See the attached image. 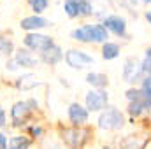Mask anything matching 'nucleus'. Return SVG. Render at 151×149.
Here are the masks:
<instances>
[{"label":"nucleus","mask_w":151,"mask_h":149,"mask_svg":"<svg viewBox=\"0 0 151 149\" xmlns=\"http://www.w3.org/2000/svg\"><path fill=\"white\" fill-rule=\"evenodd\" d=\"M109 105L107 90H90L84 97V107L88 112H102Z\"/></svg>","instance_id":"obj_2"},{"label":"nucleus","mask_w":151,"mask_h":149,"mask_svg":"<svg viewBox=\"0 0 151 149\" xmlns=\"http://www.w3.org/2000/svg\"><path fill=\"white\" fill-rule=\"evenodd\" d=\"M5 121H7V117H5V111L0 107V128L5 126Z\"/></svg>","instance_id":"obj_29"},{"label":"nucleus","mask_w":151,"mask_h":149,"mask_svg":"<svg viewBox=\"0 0 151 149\" xmlns=\"http://www.w3.org/2000/svg\"><path fill=\"white\" fill-rule=\"evenodd\" d=\"M67 117H69V121H70V125H72L74 128H81V126H84V125L88 123L90 112H88V109H86L83 104L72 102V104L69 105V109H67Z\"/></svg>","instance_id":"obj_7"},{"label":"nucleus","mask_w":151,"mask_h":149,"mask_svg":"<svg viewBox=\"0 0 151 149\" xmlns=\"http://www.w3.org/2000/svg\"><path fill=\"white\" fill-rule=\"evenodd\" d=\"M5 69H7V70H11V72H16V70H18L19 67H18V63L14 62V58H11V60H9V62L5 63Z\"/></svg>","instance_id":"obj_28"},{"label":"nucleus","mask_w":151,"mask_h":149,"mask_svg":"<svg viewBox=\"0 0 151 149\" xmlns=\"http://www.w3.org/2000/svg\"><path fill=\"white\" fill-rule=\"evenodd\" d=\"M63 60L70 69H76V70H81L88 65H93V62H95L91 54H88L86 51H81V49H69L63 54Z\"/></svg>","instance_id":"obj_5"},{"label":"nucleus","mask_w":151,"mask_h":149,"mask_svg":"<svg viewBox=\"0 0 151 149\" xmlns=\"http://www.w3.org/2000/svg\"><path fill=\"white\" fill-rule=\"evenodd\" d=\"M142 4H151V0H141Z\"/></svg>","instance_id":"obj_33"},{"label":"nucleus","mask_w":151,"mask_h":149,"mask_svg":"<svg viewBox=\"0 0 151 149\" xmlns=\"http://www.w3.org/2000/svg\"><path fill=\"white\" fill-rule=\"evenodd\" d=\"M14 62L18 63V67H25V69H32L35 67L39 62L37 56H34V53L27 47H19L16 53H14Z\"/></svg>","instance_id":"obj_10"},{"label":"nucleus","mask_w":151,"mask_h":149,"mask_svg":"<svg viewBox=\"0 0 151 149\" xmlns=\"http://www.w3.org/2000/svg\"><path fill=\"white\" fill-rule=\"evenodd\" d=\"M144 18H146V21H148V23L151 25V9H150V11H146V12H144Z\"/></svg>","instance_id":"obj_32"},{"label":"nucleus","mask_w":151,"mask_h":149,"mask_svg":"<svg viewBox=\"0 0 151 149\" xmlns=\"http://www.w3.org/2000/svg\"><path fill=\"white\" fill-rule=\"evenodd\" d=\"M139 90L142 91L144 98H151V75H146L142 81H141V86Z\"/></svg>","instance_id":"obj_25"},{"label":"nucleus","mask_w":151,"mask_h":149,"mask_svg":"<svg viewBox=\"0 0 151 149\" xmlns=\"http://www.w3.org/2000/svg\"><path fill=\"white\" fill-rule=\"evenodd\" d=\"M141 70L144 72V75H151V56H144L141 60Z\"/></svg>","instance_id":"obj_26"},{"label":"nucleus","mask_w":151,"mask_h":149,"mask_svg":"<svg viewBox=\"0 0 151 149\" xmlns=\"http://www.w3.org/2000/svg\"><path fill=\"white\" fill-rule=\"evenodd\" d=\"M23 44H25V47L30 49L32 53L37 51L39 54H40L42 51H46V49H49L51 46H55V40L49 37V35H42V34H39V32H30V34L25 35Z\"/></svg>","instance_id":"obj_4"},{"label":"nucleus","mask_w":151,"mask_h":149,"mask_svg":"<svg viewBox=\"0 0 151 149\" xmlns=\"http://www.w3.org/2000/svg\"><path fill=\"white\" fill-rule=\"evenodd\" d=\"M12 53H14V42H12L9 37L0 35V56L9 58Z\"/></svg>","instance_id":"obj_21"},{"label":"nucleus","mask_w":151,"mask_h":149,"mask_svg":"<svg viewBox=\"0 0 151 149\" xmlns=\"http://www.w3.org/2000/svg\"><path fill=\"white\" fill-rule=\"evenodd\" d=\"M144 105H146V111L151 112V98H144Z\"/></svg>","instance_id":"obj_31"},{"label":"nucleus","mask_w":151,"mask_h":149,"mask_svg":"<svg viewBox=\"0 0 151 149\" xmlns=\"http://www.w3.org/2000/svg\"><path fill=\"white\" fill-rule=\"evenodd\" d=\"M39 84H40V81H39L34 74H25L16 81V86H18L19 90H32V88H35Z\"/></svg>","instance_id":"obj_18"},{"label":"nucleus","mask_w":151,"mask_h":149,"mask_svg":"<svg viewBox=\"0 0 151 149\" xmlns=\"http://www.w3.org/2000/svg\"><path fill=\"white\" fill-rule=\"evenodd\" d=\"M127 112L132 116V117H141L144 112H146V105H144V100H137V102H128L127 105Z\"/></svg>","instance_id":"obj_19"},{"label":"nucleus","mask_w":151,"mask_h":149,"mask_svg":"<svg viewBox=\"0 0 151 149\" xmlns=\"http://www.w3.org/2000/svg\"><path fill=\"white\" fill-rule=\"evenodd\" d=\"M28 4H30L34 14H37V16H40L49 7V0H28Z\"/></svg>","instance_id":"obj_23"},{"label":"nucleus","mask_w":151,"mask_h":149,"mask_svg":"<svg viewBox=\"0 0 151 149\" xmlns=\"http://www.w3.org/2000/svg\"><path fill=\"white\" fill-rule=\"evenodd\" d=\"M63 51H62V47L58 46V44H55V46H51L49 49H46V51H42L40 54H39V60L42 62V63H46V65H56V63H60L62 60H63Z\"/></svg>","instance_id":"obj_11"},{"label":"nucleus","mask_w":151,"mask_h":149,"mask_svg":"<svg viewBox=\"0 0 151 149\" xmlns=\"http://www.w3.org/2000/svg\"><path fill=\"white\" fill-rule=\"evenodd\" d=\"M63 11H65V14H67L70 19L79 18V12H77V0H65V2H63Z\"/></svg>","instance_id":"obj_22"},{"label":"nucleus","mask_w":151,"mask_h":149,"mask_svg":"<svg viewBox=\"0 0 151 149\" xmlns=\"http://www.w3.org/2000/svg\"><path fill=\"white\" fill-rule=\"evenodd\" d=\"M125 97H127V100H128V102H137V100H144V95H142V91H141L139 88H135V86L128 88V90L125 91Z\"/></svg>","instance_id":"obj_24"},{"label":"nucleus","mask_w":151,"mask_h":149,"mask_svg":"<svg viewBox=\"0 0 151 149\" xmlns=\"http://www.w3.org/2000/svg\"><path fill=\"white\" fill-rule=\"evenodd\" d=\"M86 82L93 90H106V86L109 84V77L104 72H88L86 74Z\"/></svg>","instance_id":"obj_13"},{"label":"nucleus","mask_w":151,"mask_h":149,"mask_svg":"<svg viewBox=\"0 0 151 149\" xmlns=\"http://www.w3.org/2000/svg\"><path fill=\"white\" fill-rule=\"evenodd\" d=\"M102 25L109 34H113L116 37H127L128 23H127V19L123 16H119V14H109L107 16L106 14L104 19H102Z\"/></svg>","instance_id":"obj_6"},{"label":"nucleus","mask_w":151,"mask_h":149,"mask_svg":"<svg viewBox=\"0 0 151 149\" xmlns=\"http://www.w3.org/2000/svg\"><path fill=\"white\" fill-rule=\"evenodd\" d=\"M109 40V32L104 28L102 23L91 25V44H104Z\"/></svg>","instance_id":"obj_15"},{"label":"nucleus","mask_w":151,"mask_h":149,"mask_svg":"<svg viewBox=\"0 0 151 149\" xmlns=\"http://www.w3.org/2000/svg\"><path fill=\"white\" fill-rule=\"evenodd\" d=\"M97 126L104 132H118L125 126V116L114 105H107L104 111L99 114Z\"/></svg>","instance_id":"obj_1"},{"label":"nucleus","mask_w":151,"mask_h":149,"mask_svg":"<svg viewBox=\"0 0 151 149\" xmlns=\"http://www.w3.org/2000/svg\"><path fill=\"white\" fill-rule=\"evenodd\" d=\"M119 54H121V47H119L118 42L107 40V42L102 44V58H104V60L111 62V60H116Z\"/></svg>","instance_id":"obj_16"},{"label":"nucleus","mask_w":151,"mask_h":149,"mask_svg":"<svg viewBox=\"0 0 151 149\" xmlns=\"http://www.w3.org/2000/svg\"><path fill=\"white\" fill-rule=\"evenodd\" d=\"M32 146V139L25 135H14L7 140V149H28Z\"/></svg>","instance_id":"obj_17"},{"label":"nucleus","mask_w":151,"mask_h":149,"mask_svg":"<svg viewBox=\"0 0 151 149\" xmlns=\"http://www.w3.org/2000/svg\"><path fill=\"white\" fill-rule=\"evenodd\" d=\"M77 12H79V18H90L93 16V4L90 0H77Z\"/></svg>","instance_id":"obj_20"},{"label":"nucleus","mask_w":151,"mask_h":149,"mask_svg":"<svg viewBox=\"0 0 151 149\" xmlns=\"http://www.w3.org/2000/svg\"><path fill=\"white\" fill-rule=\"evenodd\" d=\"M0 149H7V137L0 133Z\"/></svg>","instance_id":"obj_30"},{"label":"nucleus","mask_w":151,"mask_h":149,"mask_svg":"<svg viewBox=\"0 0 151 149\" xmlns=\"http://www.w3.org/2000/svg\"><path fill=\"white\" fill-rule=\"evenodd\" d=\"M37 109V102L35 100H27V102H16L11 109V119H12V126H23L27 123V119L30 117V114Z\"/></svg>","instance_id":"obj_3"},{"label":"nucleus","mask_w":151,"mask_h":149,"mask_svg":"<svg viewBox=\"0 0 151 149\" xmlns=\"http://www.w3.org/2000/svg\"><path fill=\"white\" fill-rule=\"evenodd\" d=\"M28 132H30V135H32V137H35V139L44 135V128H42V126H39V125H32V126L28 128Z\"/></svg>","instance_id":"obj_27"},{"label":"nucleus","mask_w":151,"mask_h":149,"mask_svg":"<svg viewBox=\"0 0 151 149\" xmlns=\"http://www.w3.org/2000/svg\"><path fill=\"white\" fill-rule=\"evenodd\" d=\"M81 135H83V132L79 128H67V130H63V137L62 139H63V142L69 148L79 149L86 140V137H81Z\"/></svg>","instance_id":"obj_12"},{"label":"nucleus","mask_w":151,"mask_h":149,"mask_svg":"<svg viewBox=\"0 0 151 149\" xmlns=\"http://www.w3.org/2000/svg\"><path fill=\"white\" fill-rule=\"evenodd\" d=\"M19 27L21 30H27L28 34L30 32H39L42 28H47L49 27V21L42 16H37V14H32V16H27L19 21Z\"/></svg>","instance_id":"obj_9"},{"label":"nucleus","mask_w":151,"mask_h":149,"mask_svg":"<svg viewBox=\"0 0 151 149\" xmlns=\"http://www.w3.org/2000/svg\"><path fill=\"white\" fill-rule=\"evenodd\" d=\"M146 75L141 70V62L135 60V58H127L125 60V65H123V79L130 84H135V82H141Z\"/></svg>","instance_id":"obj_8"},{"label":"nucleus","mask_w":151,"mask_h":149,"mask_svg":"<svg viewBox=\"0 0 151 149\" xmlns=\"http://www.w3.org/2000/svg\"><path fill=\"white\" fill-rule=\"evenodd\" d=\"M70 37L83 44H91V25H83V27L74 28L70 32Z\"/></svg>","instance_id":"obj_14"}]
</instances>
